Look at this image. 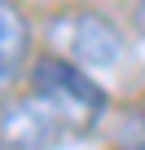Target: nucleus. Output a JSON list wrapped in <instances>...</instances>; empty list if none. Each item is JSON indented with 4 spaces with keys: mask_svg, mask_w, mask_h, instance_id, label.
<instances>
[{
    "mask_svg": "<svg viewBox=\"0 0 145 150\" xmlns=\"http://www.w3.org/2000/svg\"><path fill=\"white\" fill-rule=\"evenodd\" d=\"M31 88L40 97H48L57 110H66L79 132L106 110V88L97 80H88L84 71H75L70 57H40L35 62V75H31Z\"/></svg>",
    "mask_w": 145,
    "mask_h": 150,
    "instance_id": "1",
    "label": "nucleus"
},
{
    "mask_svg": "<svg viewBox=\"0 0 145 150\" xmlns=\"http://www.w3.org/2000/svg\"><path fill=\"white\" fill-rule=\"evenodd\" d=\"M66 132H79L75 119H70L66 110H57L48 97H40L35 88L0 115V141H5V146H18V150H48Z\"/></svg>",
    "mask_w": 145,
    "mask_h": 150,
    "instance_id": "2",
    "label": "nucleus"
},
{
    "mask_svg": "<svg viewBox=\"0 0 145 150\" xmlns=\"http://www.w3.org/2000/svg\"><path fill=\"white\" fill-rule=\"evenodd\" d=\"M53 35L66 44V53L79 66H92V71L119 66V57H123V31L101 13H66L53 27Z\"/></svg>",
    "mask_w": 145,
    "mask_h": 150,
    "instance_id": "3",
    "label": "nucleus"
},
{
    "mask_svg": "<svg viewBox=\"0 0 145 150\" xmlns=\"http://www.w3.org/2000/svg\"><path fill=\"white\" fill-rule=\"evenodd\" d=\"M27 40H31V31H27V18L18 13V5L0 0V88L22 71V62H27Z\"/></svg>",
    "mask_w": 145,
    "mask_h": 150,
    "instance_id": "4",
    "label": "nucleus"
},
{
    "mask_svg": "<svg viewBox=\"0 0 145 150\" xmlns=\"http://www.w3.org/2000/svg\"><path fill=\"white\" fill-rule=\"evenodd\" d=\"M132 22H136V27H141V35H145V0L136 5V13H132Z\"/></svg>",
    "mask_w": 145,
    "mask_h": 150,
    "instance_id": "5",
    "label": "nucleus"
},
{
    "mask_svg": "<svg viewBox=\"0 0 145 150\" xmlns=\"http://www.w3.org/2000/svg\"><path fill=\"white\" fill-rule=\"evenodd\" d=\"M141 119H145V115H141Z\"/></svg>",
    "mask_w": 145,
    "mask_h": 150,
    "instance_id": "6",
    "label": "nucleus"
}]
</instances>
